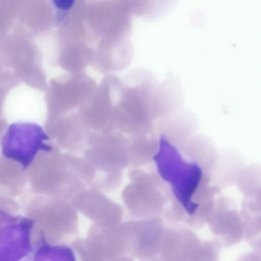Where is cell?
I'll return each mask as SVG.
<instances>
[{
  "mask_svg": "<svg viewBox=\"0 0 261 261\" xmlns=\"http://www.w3.org/2000/svg\"><path fill=\"white\" fill-rule=\"evenodd\" d=\"M49 136L33 123L10 124L3 137L2 152L5 157L19 163L23 169L32 163L40 150L49 152L54 148L46 143Z\"/></svg>",
  "mask_w": 261,
  "mask_h": 261,
  "instance_id": "6da1fadb",
  "label": "cell"
},
{
  "mask_svg": "<svg viewBox=\"0 0 261 261\" xmlns=\"http://www.w3.org/2000/svg\"><path fill=\"white\" fill-rule=\"evenodd\" d=\"M20 261H76L71 248L63 244L41 243Z\"/></svg>",
  "mask_w": 261,
  "mask_h": 261,
  "instance_id": "52a82bcc",
  "label": "cell"
},
{
  "mask_svg": "<svg viewBox=\"0 0 261 261\" xmlns=\"http://www.w3.org/2000/svg\"><path fill=\"white\" fill-rule=\"evenodd\" d=\"M207 223L214 241L220 247L233 246L243 237V222L235 210L222 209L212 212Z\"/></svg>",
  "mask_w": 261,
  "mask_h": 261,
  "instance_id": "8992f818",
  "label": "cell"
},
{
  "mask_svg": "<svg viewBox=\"0 0 261 261\" xmlns=\"http://www.w3.org/2000/svg\"><path fill=\"white\" fill-rule=\"evenodd\" d=\"M204 241L191 229L181 226L165 227L156 261H202Z\"/></svg>",
  "mask_w": 261,
  "mask_h": 261,
  "instance_id": "3957f363",
  "label": "cell"
},
{
  "mask_svg": "<svg viewBox=\"0 0 261 261\" xmlns=\"http://www.w3.org/2000/svg\"><path fill=\"white\" fill-rule=\"evenodd\" d=\"M237 261H260V252L256 251L243 254Z\"/></svg>",
  "mask_w": 261,
  "mask_h": 261,
  "instance_id": "ba28073f",
  "label": "cell"
},
{
  "mask_svg": "<svg viewBox=\"0 0 261 261\" xmlns=\"http://www.w3.org/2000/svg\"><path fill=\"white\" fill-rule=\"evenodd\" d=\"M149 176L138 169L130 172V182L122 193L124 202L131 213L148 219L156 218L161 213L160 204L151 196Z\"/></svg>",
  "mask_w": 261,
  "mask_h": 261,
  "instance_id": "277c9868",
  "label": "cell"
},
{
  "mask_svg": "<svg viewBox=\"0 0 261 261\" xmlns=\"http://www.w3.org/2000/svg\"><path fill=\"white\" fill-rule=\"evenodd\" d=\"M74 1H55V5L59 8L69 9L73 5Z\"/></svg>",
  "mask_w": 261,
  "mask_h": 261,
  "instance_id": "9c48e42d",
  "label": "cell"
},
{
  "mask_svg": "<svg viewBox=\"0 0 261 261\" xmlns=\"http://www.w3.org/2000/svg\"><path fill=\"white\" fill-rule=\"evenodd\" d=\"M71 202L75 207L91 219L111 222L112 219L117 220L121 217V207L96 189H83Z\"/></svg>",
  "mask_w": 261,
  "mask_h": 261,
  "instance_id": "5b68a950",
  "label": "cell"
},
{
  "mask_svg": "<svg viewBox=\"0 0 261 261\" xmlns=\"http://www.w3.org/2000/svg\"><path fill=\"white\" fill-rule=\"evenodd\" d=\"M34 220L0 208V261H20L33 249Z\"/></svg>",
  "mask_w": 261,
  "mask_h": 261,
  "instance_id": "7a4b0ae2",
  "label": "cell"
}]
</instances>
